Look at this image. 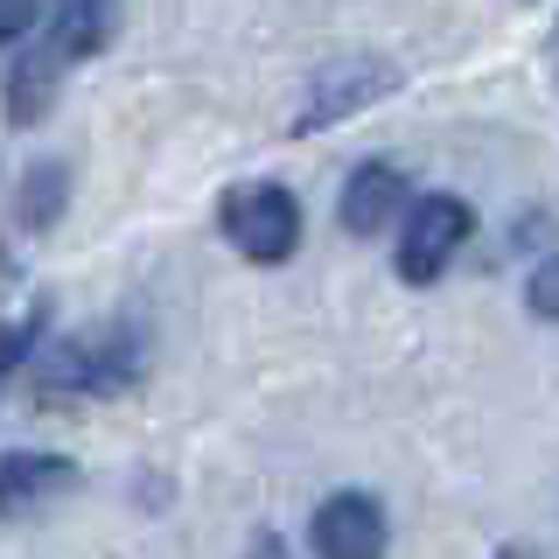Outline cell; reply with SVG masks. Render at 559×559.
<instances>
[{"instance_id":"1","label":"cell","mask_w":559,"mask_h":559,"mask_svg":"<svg viewBox=\"0 0 559 559\" xmlns=\"http://www.w3.org/2000/svg\"><path fill=\"white\" fill-rule=\"evenodd\" d=\"M147 371V336L133 322H105L84 329V336H57L35 349L28 378L35 399H105V392H127Z\"/></svg>"},{"instance_id":"2","label":"cell","mask_w":559,"mask_h":559,"mask_svg":"<svg viewBox=\"0 0 559 559\" xmlns=\"http://www.w3.org/2000/svg\"><path fill=\"white\" fill-rule=\"evenodd\" d=\"M217 231L231 238L238 259L280 266V259L301 252V203L280 182H238V189H224V203H217Z\"/></svg>"},{"instance_id":"3","label":"cell","mask_w":559,"mask_h":559,"mask_svg":"<svg viewBox=\"0 0 559 559\" xmlns=\"http://www.w3.org/2000/svg\"><path fill=\"white\" fill-rule=\"evenodd\" d=\"M468 231H476V210L462 197H419L406 231H399V280L433 287V280L454 266V252L468 245Z\"/></svg>"},{"instance_id":"4","label":"cell","mask_w":559,"mask_h":559,"mask_svg":"<svg viewBox=\"0 0 559 559\" xmlns=\"http://www.w3.org/2000/svg\"><path fill=\"white\" fill-rule=\"evenodd\" d=\"M308 546H314V559H384V546H392L384 503L364 497V489L322 497L314 503V524H308Z\"/></svg>"},{"instance_id":"5","label":"cell","mask_w":559,"mask_h":559,"mask_svg":"<svg viewBox=\"0 0 559 559\" xmlns=\"http://www.w3.org/2000/svg\"><path fill=\"white\" fill-rule=\"evenodd\" d=\"M384 92H399L392 63H329V70H314V92L301 105V119H294V133H314V127H329L336 112H357V105H371Z\"/></svg>"},{"instance_id":"6","label":"cell","mask_w":559,"mask_h":559,"mask_svg":"<svg viewBox=\"0 0 559 559\" xmlns=\"http://www.w3.org/2000/svg\"><path fill=\"white\" fill-rule=\"evenodd\" d=\"M399 203H406V175L392 162H357L343 182V203H336V224L349 238H378L399 224Z\"/></svg>"},{"instance_id":"7","label":"cell","mask_w":559,"mask_h":559,"mask_svg":"<svg viewBox=\"0 0 559 559\" xmlns=\"http://www.w3.org/2000/svg\"><path fill=\"white\" fill-rule=\"evenodd\" d=\"M70 489H78V462H63V454H0V518H35Z\"/></svg>"},{"instance_id":"8","label":"cell","mask_w":559,"mask_h":559,"mask_svg":"<svg viewBox=\"0 0 559 559\" xmlns=\"http://www.w3.org/2000/svg\"><path fill=\"white\" fill-rule=\"evenodd\" d=\"M49 35H43V49L57 63H84V57H98L105 43L119 35V0H49Z\"/></svg>"},{"instance_id":"9","label":"cell","mask_w":559,"mask_h":559,"mask_svg":"<svg viewBox=\"0 0 559 559\" xmlns=\"http://www.w3.org/2000/svg\"><path fill=\"white\" fill-rule=\"evenodd\" d=\"M14 49H22V57L8 63V119L14 127H35V119L49 112V98H57L63 70H57V57H49L43 43H14Z\"/></svg>"},{"instance_id":"10","label":"cell","mask_w":559,"mask_h":559,"mask_svg":"<svg viewBox=\"0 0 559 559\" xmlns=\"http://www.w3.org/2000/svg\"><path fill=\"white\" fill-rule=\"evenodd\" d=\"M70 203V168L63 162H35L22 175V189H14V217H22V231H49V224L63 217Z\"/></svg>"},{"instance_id":"11","label":"cell","mask_w":559,"mask_h":559,"mask_svg":"<svg viewBox=\"0 0 559 559\" xmlns=\"http://www.w3.org/2000/svg\"><path fill=\"white\" fill-rule=\"evenodd\" d=\"M43 329H49V308H28L22 322H0V384H8L22 364L35 357V343H43Z\"/></svg>"},{"instance_id":"12","label":"cell","mask_w":559,"mask_h":559,"mask_svg":"<svg viewBox=\"0 0 559 559\" xmlns=\"http://www.w3.org/2000/svg\"><path fill=\"white\" fill-rule=\"evenodd\" d=\"M524 308H532L538 322H559V252H546L524 273Z\"/></svg>"},{"instance_id":"13","label":"cell","mask_w":559,"mask_h":559,"mask_svg":"<svg viewBox=\"0 0 559 559\" xmlns=\"http://www.w3.org/2000/svg\"><path fill=\"white\" fill-rule=\"evenodd\" d=\"M35 22H43V0H0V49L28 43Z\"/></svg>"},{"instance_id":"14","label":"cell","mask_w":559,"mask_h":559,"mask_svg":"<svg viewBox=\"0 0 559 559\" xmlns=\"http://www.w3.org/2000/svg\"><path fill=\"white\" fill-rule=\"evenodd\" d=\"M252 559H287V546H280L273 532H259V538H252Z\"/></svg>"},{"instance_id":"15","label":"cell","mask_w":559,"mask_h":559,"mask_svg":"<svg viewBox=\"0 0 559 559\" xmlns=\"http://www.w3.org/2000/svg\"><path fill=\"white\" fill-rule=\"evenodd\" d=\"M497 559H538V552H524V546H503V552H497Z\"/></svg>"}]
</instances>
